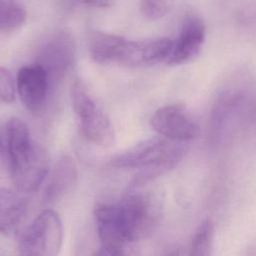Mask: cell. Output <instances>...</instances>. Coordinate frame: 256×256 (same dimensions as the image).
<instances>
[{"instance_id": "cell-8", "label": "cell", "mask_w": 256, "mask_h": 256, "mask_svg": "<svg viewBox=\"0 0 256 256\" xmlns=\"http://www.w3.org/2000/svg\"><path fill=\"white\" fill-rule=\"evenodd\" d=\"M10 173L15 189L26 194L36 191L49 173L47 152L35 144L23 161L10 167Z\"/></svg>"}, {"instance_id": "cell-1", "label": "cell", "mask_w": 256, "mask_h": 256, "mask_svg": "<svg viewBox=\"0 0 256 256\" xmlns=\"http://www.w3.org/2000/svg\"><path fill=\"white\" fill-rule=\"evenodd\" d=\"M146 185L132 187L116 203H99L94 209L101 249L97 255H125L128 245L148 238L158 227L163 200Z\"/></svg>"}, {"instance_id": "cell-6", "label": "cell", "mask_w": 256, "mask_h": 256, "mask_svg": "<svg viewBox=\"0 0 256 256\" xmlns=\"http://www.w3.org/2000/svg\"><path fill=\"white\" fill-rule=\"evenodd\" d=\"M151 126L162 137L177 142H188L200 134V127L190 111L181 104H169L157 109Z\"/></svg>"}, {"instance_id": "cell-7", "label": "cell", "mask_w": 256, "mask_h": 256, "mask_svg": "<svg viewBox=\"0 0 256 256\" xmlns=\"http://www.w3.org/2000/svg\"><path fill=\"white\" fill-rule=\"evenodd\" d=\"M206 27L203 20L196 15H188L182 22L178 37L173 40L165 63L180 65L196 58L203 47Z\"/></svg>"}, {"instance_id": "cell-12", "label": "cell", "mask_w": 256, "mask_h": 256, "mask_svg": "<svg viewBox=\"0 0 256 256\" xmlns=\"http://www.w3.org/2000/svg\"><path fill=\"white\" fill-rule=\"evenodd\" d=\"M28 207L26 193L0 187V233H16L26 217Z\"/></svg>"}, {"instance_id": "cell-18", "label": "cell", "mask_w": 256, "mask_h": 256, "mask_svg": "<svg viewBox=\"0 0 256 256\" xmlns=\"http://www.w3.org/2000/svg\"><path fill=\"white\" fill-rule=\"evenodd\" d=\"M15 98V88L10 72L0 66V101L11 103Z\"/></svg>"}, {"instance_id": "cell-11", "label": "cell", "mask_w": 256, "mask_h": 256, "mask_svg": "<svg viewBox=\"0 0 256 256\" xmlns=\"http://www.w3.org/2000/svg\"><path fill=\"white\" fill-rule=\"evenodd\" d=\"M76 180L77 168L73 159L69 156H62L54 164L44 186L42 203L50 205L58 202L73 188Z\"/></svg>"}, {"instance_id": "cell-20", "label": "cell", "mask_w": 256, "mask_h": 256, "mask_svg": "<svg viewBox=\"0 0 256 256\" xmlns=\"http://www.w3.org/2000/svg\"><path fill=\"white\" fill-rule=\"evenodd\" d=\"M2 153H3V143H2L1 138H0V156L2 155Z\"/></svg>"}, {"instance_id": "cell-4", "label": "cell", "mask_w": 256, "mask_h": 256, "mask_svg": "<svg viewBox=\"0 0 256 256\" xmlns=\"http://www.w3.org/2000/svg\"><path fill=\"white\" fill-rule=\"evenodd\" d=\"M63 227L59 215L45 209L17 233V249L22 255L54 256L60 251Z\"/></svg>"}, {"instance_id": "cell-19", "label": "cell", "mask_w": 256, "mask_h": 256, "mask_svg": "<svg viewBox=\"0 0 256 256\" xmlns=\"http://www.w3.org/2000/svg\"><path fill=\"white\" fill-rule=\"evenodd\" d=\"M82 1L96 7H107L112 2V0H82Z\"/></svg>"}, {"instance_id": "cell-13", "label": "cell", "mask_w": 256, "mask_h": 256, "mask_svg": "<svg viewBox=\"0 0 256 256\" xmlns=\"http://www.w3.org/2000/svg\"><path fill=\"white\" fill-rule=\"evenodd\" d=\"M129 40L122 36L92 31L88 38V47L91 57L98 63L123 64Z\"/></svg>"}, {"instance_id": "cell-15", "label": "cell", "mask_w": 256, "mask_h": 256, "mask_svg": "<svg viewBox=\"0 0 256 256\" xmlns=\"http://www.w3.org/2000/svg\"><path fill=\"white\" fill-rule=\"evenodd\" d=\"M214 238V224L210 219H205L194 232L190 242V254L207 256L211 254Z\"/></svg>"}, {"instance_id": "cell-16", "label": "cell", "mask_w": 256, "mask_h": 256, "mask_svg": "<svg viewBox=\"0 0 256 256\" xmlns=\"http://www.w3.org/2000/svg\"><path fill=\"white\" fill-rule=\"evenodd\" d=\"M25 10L13 0H0V31H13L25 22Z\"/></svg>"}, {"instance_id": "cell-17", "label": "cell", "mask_w": 256, "mask_h": 256, "mask_svg": "<svg viewBox=\"0 0 256 256\" xmlns=\"http://www.w3.org/2000/svg\"><path fill=\"white\" fill-rule=\"evenodd\" d=\"M175 0H141L140 10L143 16L149 20H157L164 17L172 8Z\"/></svg>"}, {"instance_id": "cell-9", "label": "cell", "mask_w": 256, "mask_h": 256, "mask_svg": "<svg viewBox=\"0 0 256 256\" xmlns=\"http://www.w3.org/2000/svg\"><path fill=\"white\" fill-rule=\"evenodd\" d=\"M17 91L22 103L32 112H39L50 91V84L44 69L38 64L22 67L17 73Z\"/></svg>"}, {"instance_id": "cell-3", "label": "cell", "mask_w": 256, "mask_h": 256, "mask_svg": "<svg viewBox=\"0 0 256 256\" xmlns=\"http://www.w3.org/2000/svg\"><path fill=\"white\" fill-rule=\"evenodd\" d=\"M73 111L82 135L100 147H110L115 141L111 121L95 102L84 83L76 80L70 90Z\"/></svg>"}, {"instance_id": "cell-10", "label": "cell", "mask_w": 256, "mask_h": 256, "mask_svg": "<svg viewBox=\"0 0 256 256\" xmlns=\"http://www.w3.org/2000/svg\"><path fill=\"white\" fill-rule=\"evenodd\" d=\"M173 40L168 37H157L143 40H129L124 66L139 67L152 65L166 60Z\"/></svg>"}, {"instance_id": "cell-5", "label": "cell", "mask_w": 256, "mask_h": 256, "mask_svg": "<svg viewBox=\"0 0 256 256\" xmlns=\"http://www.w3.org/2000/svg\"><path fill=\"white\" fill-rule=\"evenodd\" d=\"M76 57V45L73 36L65 30L53 34L40 47L35 64L41 66L47 74L50 89L55 87L73 66Z\"/></svg>"}, {"instance_id": "cell-2", "label": "cell", "mask_w": 256, "mask_h": 256, "mask_svg": "<svg viewBox=\"0 0 256 256\" xmlns=\"http://www.w3.org/2000/svg\"><path fill=\"white\" fill-rule=\"evenodd\" d=\"M186 152L187 146L184 142L154 137L143 140L115 156L110 165L119 169H137L131 186H144L176 167Z\"/></svg>"}, {"instance_id": "cell-14", "label": "cell", "mask_w": 256, "mask_h": 256, "mask_svg": "<svg viewBox=\"0 0 256 256\" xmlns=\"http://www.w3.org/2000/svg\"><path fill=\"white\" fill-rule=\"evenodd\" d=\"M7 149L10 166L23 161L33 150L35 143L31 139L26 123L19 118H11L6 125Z\"/></svg>"}]
</instances>
